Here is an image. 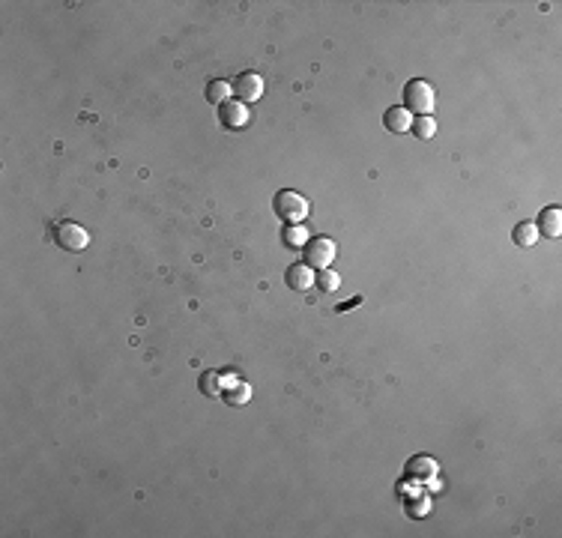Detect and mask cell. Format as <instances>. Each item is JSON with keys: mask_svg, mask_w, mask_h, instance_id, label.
<instances>
[{"mask_svg": "<svg viewBox=\"0 0 562 538\" xmlns=\"http://www.w3.org/2000/svg\"><path fill=\"white\" fill-rule=\"evenodd\" d=\"M401 99H404V102H401V108L419 114V117H431V111H434V87H431L425 78L407 81Z\"/></svg>", "mask_w": 562, "mask_h": 538, "instance_id": "1", "label": "cell"}, {"mask_svg": "<svg viewBox=\"0 0 562 538\" xmlns=\"http://www.w3.org/2000/svg\"><path fill=\"white\" fill-rule=\"evenodd\" d=\"M302 252H306V264L311 269H329V267H333V260H335V254H338L335 242L326 240V237L308 240L306 245H302Z\"/></svg>", "mask_w": 562, "mask_h": 538, "instance_id": "3", "label": "cell"}, {"mask_svg": "<svg viewBox=\"0 0 562 538\" xmlns=\"http://www.w3.org/2000/svg\"><path fill=\"white\" fill-rule=\"evenodd\" d=\"M230 90H234V99L242 102V105H252L264 96V78L257 75V72H242L237 75V81L230 84Z\"/></svg>", "mask_w": 562, "mask_h": 538, "instance_id": "5", "label": "cell"}, {"mask_svg": "<svg viewBox=\"0 0 562 538\" xmlns=\"http://www.w3.org/2000/svg\"><path fill=\"white\" fill-rule=\"evenodd\" d=\"M222 398H225V404H227V407H246V404L252 401V386H249V383L234 380V386H225Z\"/></svg>", "mask_w": 562, "mask_h": 538, "instance_id": "11", "label": "cell"}, {"mask_svg": "<svg viewBox=\"0 0 562 538\" xmlns=\"http://www.w3.org/2000/svg\"><path fill=\"white\" fill-rule=\"evenodd\" d=\"M272 212L279 215L281 222L287 225H302L308 215V200L302 198L299 192H291V188H284V192H279L276 198H272Z\"/></svg>", "mask_w": 562, "mask_h": 538, "instance_id": "2", "label": "cell"}, {"mask_svg": "<svg viewBox=\"0 0 562 538\" xmlns=\"http://www.w3.org/2000/svg\"><path fill=\"white\" fill-rule=\"evenodd\" d=\"M281 240H284V245H287V249H302V245L308 242L306 230H302L299 225H291V227H287L284 234H281Z\"/></svg>", "mask_w": 562, "mask_h": 538, "instance_id": "17", "label": "cell"}, {"mask_svg": "<svg viewBox=\"0 0 562 538\" xmlns=\"http://www.w3.org/2000/svg\"><path fill=\"white\" fill-rule=\"evenodd\" d=\"M362 302V296H356V299H350V302H344V305H338V311H347V308H353V305H359Z\"/></svg>", "mask_w": 562, "mask_h": 538, "instance_id": "18", "label": "cell"}, {"mask_svg": "<svg viewBox=\"0 0 562 538\" xmlns=\"http://www.w3.org/2000/svg\"><path fill=\"white\" fill-rule=\"evenodd\" d=\"M284 281H287V287H291V290H296V294H306V290L314 284V269L306 264V260H302V264L287 267Z\"/></svg>", "mask_w": 562, "mask_h": 538, "instance_id": "7", "label": "cell"}, {"mask_svg": "<svg viewBox=\"0 0 562 538\" xmlns=\"http://www.w3.org/2000/svg\"><path fill=\"white\" fill-rule=\"evenodd\" d=\"M317 287L323 290V294H335V290L341 287V275L335 269H320V275H317Z\"/></svg>", "mask_w": 562, "mask_h": 538, "instance_id": "15", "label": "cell"}, {"mask_svg": "<svg viewBox=\"0 0 562 538\" xmlns=\"http://www.w3.org/2000/svg\"><path fill=\"white\" fill-rule=\"evenodd\" d=\"M219 123L225 129H246V123H249V105L227 99L225 105H219Z\"/></svg>", "mask_w": 562, "mask_h": 538, "instance_id": "6", "label": "cell"}, {"mask_svg": "<svg viewBox=\"0 0 562 538\" xmlns=\"http://www.w3.org/2000/svg\"><path fill=\"white\" fill-rule=\"evenodd\" d=\"M410 132H413L416 138L428 141V138H434V135H437V123H434V117H419V120H413Z\"/></svg>", "mask_w": 562, "mask_h": 538, "instance_id": "16", "label": "cell"}, {"mask_svg": "<svg viewBox=\"0 0 562 538\" xmlns=\"http://www.w3.org/2000/svg\"><path fill=\"white\" fill-rule=\"evenodd\" d=\"M230 96H234V90H230L227 81H212V84H207V102H210V105H225Z\"/></svg>", "mask_w": 562, "mask_h": 538, "instance_id": "13", "label": "cell"}, {"mask_svg": "<svg viewBox=\"0 0 562 538\" xmlns=\"http://www.w3.org/2000/svg\"><path fill=\"white\" fill-rule=\"evenodd\" d=\"M437 475V463L434 458H413L407 463V478H416V482H425V478H434Z\"/></svg>", "mask_w": 562, "mask_h": 538, "instance_id": "10", "label": "cell"}, {"mask_svg": "<svg viewBox=\"0 0 562 538\" xmlns=\"http://www.w3.org/2000/svg\"><path fill=\"white\" fill-rule=\"evenodd\" d=\"M536 222H539V225H536V230H539V234H544V237L556 240V237L562 234V210H559V207H547V210H541Z\"/></svg>", "mask_w": 562, "mask_h": 538, "instance_id": "8", "label": "cell"}, {"mask_svg": "<svg viewBox=\"0 0 562 538\" xmlns=\"http://www.w3.org/2000/svg\"><path fill=\"white\" fill-rule=\"evenodd\" d=\"M512 240H514V245H521V249H532L536 240H539V230H536L532 222H521V225H514Z\"/></svg>", "mask_w": 562, "mask_h": 538, "instance_id": "12", "label": "cell"}, {"mask_svg": "<svg viewBox=\"0 0 562 538\" xmlns=\"http://www.w3.org/2000/svg\"><path fill=\"white\" fill-rule=\"evenodd\" d=\"M54 242L66 252H84L90 245V234L75 222H60L54 225Z\"/></svg>", "mask_w": 562, "mask_h": 538, "instance_id": "4", "label": "cell"}, {"mask_svg": "<svg viewBox=\"0 0 562 538\" xmlns=\"http://www.w3.org/2000/svg\"><path fill=\"white\" fill-rule=\"evenodd\" d=\"M200 392H204L207 398L222 395V392H225V386H222V374H215V371H204V374H200Z\"/></svg>", "mask_w": 562, "mask_h": 538, "instance_id": "14", "label": "cell"}, {"mask_svg": "<svg viewBox=\"0 0 562 538\" xmlns=\"http://www.w3.org/2000/svg\"><path fill=\"white\" fill-rule=\"evenodd\" d=\"M383 126H386L392 135H401V132H410L413 117H410V111H407V108L392 105V108H389V111L383 114Z\"/></svg>", "mask_w": 562, "mask_h": 538, "instance_id": "9", "label": "cell"}]
</instances>
